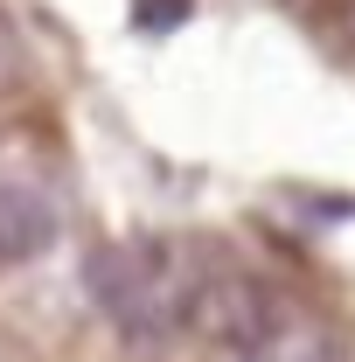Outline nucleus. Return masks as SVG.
Wrapping results in <instances>:
<instances>
[{
  "instance_id": "obj_2",
  "label": "nucleus",
  "mask_w": 355,
  "mask_h": 362,
  "mask_svg": "<svg viewBox=\"0 0 355 362\" xmlns=\"http://www.w3.org/2000/svg\"><path fill=\"white\" fill-rule=\"evenodd\" d=\"M56 244V209L28 181H0V265H28Z\"/></svg>"
},
{
  "instance_id": "obj_3",
  "label": "nucleus",
  "mask_w": 355,
  "mask_h": 362,
  "mask_svg": "<svg viewBox=\"0 0 355 362\" xmlns=\"http://www.w3.org/2000/svg\"><path fill=\"white\" fill-rule=\"evenodd\" d=\"M181 14H188V0H139L133 21H139V28H175Z\"/></svg>"
},
{
  "instance_id": "obj_1",
  "label": "nucleus",
  "mask_w": 355,
  "mask_h": 362,
  "mask_svg": "<svg viewBox=\"0 0 355 362\" xmlns=\"http://www.w3.org/2000/svg\"><path fill=\"white\" fill-rule=\"evenodd\" d=\"M195 272L202 258L181 244H98L84 258V286L133 341H161V334L188 327Z\"/></svg>"
},
{
  "instance_id": "obj_4",
  "label": "nucleus",
  "mask_w": 355,
  "mask_h": 362,
  "mask_svg": "<svg viewBox=\"0 0 355 362\" xmlns=\"http://www.w3.org/2000/svg\"><path fill=\"white\" fill-rule=\"evenodd\" d=\"M349 28H355V21H349Z\"/></svg>"
}]
</instances>
